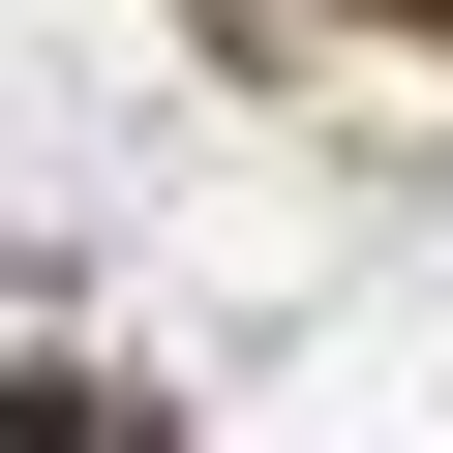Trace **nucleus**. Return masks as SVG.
I'll return each instance as SVG.
<instances>
[{
	"label": "nucleus",
	"mask_w": 453,
	"mask_h": 453,
	"mask_svg": "<svg viewBox=\"0 0 453 453\" xmlns=\"http://www.w3.org/2000/svg\"><path fill=\"white\" fill-rule=\"evenodd\" d=\"M0 453H121V423H91V393H0Z\"/></svg>",
	"instance_id": "obj_1"
}]
</instances>
